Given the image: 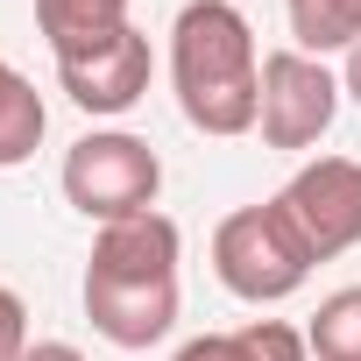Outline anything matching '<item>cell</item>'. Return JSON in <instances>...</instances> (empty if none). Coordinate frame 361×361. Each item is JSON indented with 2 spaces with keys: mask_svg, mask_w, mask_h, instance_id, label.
<instances>
[{
  "mask_svg": "<svg viewBox=\"0 0 361 361\" xmlns=\"http://www.w3.org/2000/svg\"><path fill=\"white\" fill-rule=\"evenodd\" d=\"M170 85L199 135H255L262 114V50L234 0H185L170 22Z\"/></svg>",
  "mask_w": 361,
  "mask_h": 361,
  "instance_id": "1",
  "label": "cell"
},
{
  "mask_svg": "<svg viewBox=\"0 0 361 361\" xmlns=\"http://www.w3.org/2000/svg\"><path fill=\"white\" fill-rule=\"evenodd\" d=\"M213 276H220L241 305H283V298L305 290L312 248L298 241V227L283 220L276 199L234 206V213L213 227Z\"/></svg>",
  "mask_w": 361,
  "mask_h": 361,
  "instance_id": "2",
  "label": "cell"
},
{
  "mask_svg": "<svg viewBox=\"0 0 361 361\" xmlns=\"http://www.w3.org/2000/svg\"><path fill=\"white\" fill-rule=\"evenodd\" d=\"M57 185L71 199V213H85L92 227H114L128 213H149L156 192H163V156L128 135V128H92L64 149V170H57Z\"/></svg>",
  "mask_w": 361,
  "mask_h": 361,
  "instance_id": "3",
  "label": "cell"
},
{
  "mask_svg": "<svg viewBox=\"0 0 361 361\" xmlns=\"http://www.w3.org/2000/svg\"><path fill=\"white\" fill-rule=\"evenodd\" d=\"M340 114V71L326 57H305V50H269L262 57V142L269 149H319V135L333 128Z\"/></svg>",
  "mask_w": 361,
  "mask_h": 361,
  "instance_id": "4",
  "label": "cell"
},
{
  "mask_svg": "<svg viewBox=\"0 0 361 361\" xmlns=\"http://www.w3.org/2000/svg\"><path fill=\"white\" fill-rule=\"evenodd\" d=\"M276 206L298 227V241L312 248V262H333V255L361 248V163L354 156L298 163V177L276 192Z\"/></svg>",
  "mask_w": 361,
  "mask_h": 361,
  "instance_id": "5",
  "label": "cell"
},
{
  "mask_svg": "<svg viewBox=\"0 0 361 361\" xmlns=\"http://www.w3.org/2000/svg\"><path fill=\"white\" fill-rule=\"evenodd\" d=\"M149 78H156V57H149V36L128 22L114 43H99V50H78V57H57V85H64V99L78 106V114H128L142 92H149Z\"/></svg>",
  "mask_w": 361,
  "mask_h": 361,
  "instance_id": "6",
  "label": "cell"
},
{
  "mask_svg": "<svg viewBox=\"0 0 361 361\" xmlns=\"http://www.w3.org/2000/svg\"><path fill=\"white\" fill-rule=\"evenodd\" d=\"M177 312H185V290L177 283H114V276H85V319L106 347L142 354L156 340H170Z\"/></svg>",
  "mask_w": 361,
  "mask_h": 361,
  "instance_id": "7",
  "label": "cell"
},
{
  "mask_svg": "<svg viewBox=\"0 0 361 361\" xmlns=\"http://www.w3.org/2000/svg\"><path fill=\"white\" fill-rule=\"evenodd\" d=\"M177 262H185V234H177L170 213H128L114 227L92 234V262L85 276H114V283H177Z\"/></svg>",
  "mask_w": 361,
  "mask_h": 361,
  "instance_id": "8",
  "label": "cell"
},
{
  "mask_svg": "<svg viewBox=\"0 0 361 361\" xmlns=\"http://www.w3.org/2000/svg\"><path fill=\"white\" fill-rule=\"evenodd\" d=\"M36 29H43L50 57H78L128 29V0H36Z\"/></svg>",
  "mask_w": 361,
  "mask_h": 361,
  "instance_id": "9",
  "label": "cell"
},
{
  "mask_svg": "<svg viewBox=\"0 0 361 361\" xmlns=\"http://www.w3.org/2000/svg\"><path fill=\"white\" fill-rule=\"evenodd\" d=\"M43 135H50V106H43V92L0 57V170H15V163H29L36 149H43Z\"/></svg>",
  "mask_w": 361,
  "mask_h": 361,
  "instance_id": "10",
  "label": "cell"
},
{
  "mask_svg": "<svg viewBox=\"0 0 361 361\" xmlns=\"http://www.w3.org/2000/svg\"><path fill=\"white\" fill-rule=\"evenodd\" d=\"M290 50L305 57H347L361 43V0H283Z\"/></svg>",
  "mask_w": 361,
  "mask_h": 361,
  "instance_id": "11",
  "label": "cell"
},
{
  "mask_svg": "<svg viewBox=\"0 0 361 361\" xmlns=\"http://www.w3.org/2000/svg\"><path fill=\"white\" fill-rule=\"evenodd\" d=\"M305 340H312V361H361V283L326 290Z\"/></svg>",
  "mask_w": 361,
  "mask_h": 361,
  "instance_id": "12",
  "label": "cell"
},
{
  "mask_svg": "<svg viewBox=\"0 0 361 361\" xmlns=\"http://www.w3.org/2000/svg\"><path fill=\"white\" fill-rule=\"evenodd\" d=\"M234 333H241V354L248 361H312V340L298 326H283V319H248Z\"/></svg>",
  "mask_w": 361,
  "mask_h": 361,
  "instance_id": "13",
  "label": "cell"
},
{
  "mask_svg": "<svg viewBox=\"0 0 361 361\" xmlns=\"http://www.w3.org/2000/svg\"><path fill=\"white\" fill-rule=\"evenodd\" d=\"M36 340H29V305H22V290H8L0 283V361H22Z\"/></svg>",
  "mask_w": 361,
  "mask_h": 361,
  "instance_id": "14",
  "label": "cell"
},
{
  "mask_svg": "<svg viewBox=\"0 0 361 361\" xmlns=\"http://www.w3.org/2000/svg\"><path fill=\"white\" fill-rule=\"evenodd\" d=\"M170 361H248L241 354V333H199V340H185Z\"/></svg>",
  "mask_w": 361,
  "mask_h": 361,
  "instance_id": "15",
  "label": "cell"
},
{
  "mask_svg": "<svg viewBox=\"0 0 361 361\" xmlns=\"http://www.w3.org/2000/svg\"><path fill=\"white\" fill-rule=\"evenodd\" d=\"M22 361H85V354H78L71 340H36V347H29Z\"/></svg>",
  "mask_w": 361,
  "mask_h": 361,
  "instance_id": "16",
  "label": "cell"
},
{
  "mask_svg": "<svg viewBox=\"0 0 361 361\" xmlns=\"http://www.w3.org/2000/svg\"><path fill=\"white\" fill-rule=\"evenodd\" d=\"M340 92L361 106V43H354V50H347V64H340Z\"/></svg>",
  "mask_w": 361,
  "mask_h": 361,
  "instance_id": "17",
  "label": "cell"
}]
</instances>
